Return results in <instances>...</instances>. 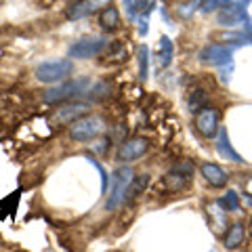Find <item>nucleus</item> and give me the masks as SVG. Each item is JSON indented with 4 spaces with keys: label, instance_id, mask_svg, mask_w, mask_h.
I'll return each mask as SVG.
<instances>
[{
    "label": "nucleus",
    "instance_id": "1",
    "mask_svg": "<svg viewBox=\"0 0 252 252\" xmlns=\"http://www.w3.org/2000/svg\"><path fill=\"white\" fill-rule=\"evenodd\" d=\"M193 179V164L191 162H181L175 164L166 175L162 177V181L158 183V193H179L183 189L189 187Z\"/></svg>",
    "mask_w": 252,
    "mask_h": 252
},
{
    "label": "nucleus",
    "instance_id": "2",
    "mask_svg": "<svg viewBox=\"0 0 252 252\" xmlns=\"http://www.w3.org/2000/svg\"><path fill=\"white\" fill-rule=\"evenodd\" d=\"M132 170L128 166H120L118 170H114L112 175V187H109V198L105 202V210H116L120 204H124L126 200V191L132 183Z\"/></svg>",
    "mask_w": 252,
    "mask_h": 252
},
{
    "label": "nucleus",
    "instance_id": "3",
    "mask_svg": "<svg viewBox=\"0 0 252 252\" xmlns=\"http://www.w3.org/2000/svg\"><path fill=\"white\" fill-rule=\"evenodd\" d=\"M91 86V80L89 78H78V80H67L55 89L46 91L42 94V101L44 103H65V101L78 97V94L86 93V89Z\"/></svg>",
    "mask_w": 252,
    "mask_h": 252
},
{
    "label": "nucleus",
    "instance_id": "4",
    "mask_svg": "<svg viewBox=\"0 0 252 252\" xmlns=\"http://www.w3.org/2000/svg\"><path fill=\"white\" fill-rule=\"evenodd\" d=\"M72 59H51L44 61L36 67V78L44 84H53V82H61L72 74Z\"/></svg>",
    "mask_w": 252,
    "mask_h": 252
},
{
    "label": "nucleus",
    "instance_id": "5",
    "mask_svg": "<svg viewBox=\"0 0 252 252\" xmlns=\"http://www.w3.org/2000/svg\"><path fill=\"white\" fill-rule=\"evenodd\" d=\"M103 128H105V122L99 116H84L69 126V137L74 141H80V143H86V141H93L94 137H99Z\"/></svg>",
    "mask_w": 252,
    "mask_h": 252
},
{
    "label": "nucleus",
    "instance_id": "6",
    "mask_svg": "<svg viewBox=\"0 0 252 252\" xmlns=\"http://www.w3.org/2000/svg\"><path fill=\"white\" fill-rule=\"evenodd\" d=\"M252 0H227L220 9L217 21L220 26H246L248 19V4Z\"/></svg>",
    "mask_w": 252,
    "mask_h": 252
},
{
    "label": "nucleus",
    "instance_id": "7",
    "mask_svg": "<svg viewBox=\"0 0 252 252\" xmlns=\"http://www.w3.org/2000/svg\"><path fill=\"white\" fill-rule=\"evenodd\" d=\"M107 46V42L103 38H80V40H76L72 46H69V59H91V57H97V55L103 51Z\"/></svg>",
    "mask_w": 252,
    "mask_h": 252
},
{
    "label": "nucleus",
    "instance_id": "8",
    "mask_svg": "<svg viewBox=\"0 0 252 252\" xmlns=\"http://www.w3.org/2000/svg\"><path fill=\"white\" fill-rule=\"evenodd\" d=\"M195 130L200 132L204 139H215L219 135L220 126H219V112L215 107H202L198 114H195Z\"/></svg>",
    "mask_w": 252,
    "mask_h": 252
},
{
    "label": "nucleus",
    "instance_id": "9",
    "mask_svg": "<svg viewBox=\"0 0 252 252\" xmlns=\"http://www.w3.org/2000/svg\"><path fill=\"white\" fill-rule=\"evenodd\" d=\"M198 59L202 63H208V65H227L233 59V49L225 44H208L200 51Z\"/></svg>",
    "mask_w": 252,
    "mask_h": 252
},
{
    "label": "nucleus",
    "instance_id": "10",
    "mask_svg": "<svg viewBox=\"0 0 252 252\" xmlns=\"http://www.w3.org/2000/svg\"><path fill=\"white\" fill-rule=\"evenodd\" d=\"M147 147H149V143H147V139H143V137L128 139V141H124V143L120 145V149H118L116 160L122 162V164L124 162H135L147 152Z\"/></svg>",
    "mask_w": 252,
    "mask_h": 252
},
{
    "label": "nucleus",
    "instance_id": "11",
    "mask_svg": "<svg viewBox=\"0 0 252 252\" xmlns=\"http://www.w3.org/2000/svg\"><path fill=\"white\" fill-rule=\"evenodd\" d=\"M200 175L204 177V181L210 185V187H225L227 185V181H229V177H227V172L219 166V164L215 162H204L202 166H200Z\"/></svg>",
    "mask_w": 252,
    "mask_h": 252
},
{
    "label": "nucleus",
    "instance_id": "12",
    "mask_svg": "<svg viewBox=\"0 0 252 252\" xmlns=\"http://www.w3.org/2000/svg\"><path fill=\"white\" fill-rule=\"evenodd\" d=\"M86 112H89V105L86 103H69L65 107H59V112L55 114V120H57L59 124H69L72 126L74 122L80 120V118H84Z\"/></svg>",
    "mask_w": 252,
    "mask_h": 252
},
{
    "label": "nucleus",
    "instance_id": "13",
    "mask_svg": "<svg viewBox=\"0 0 252 252\" xmlns=\"http://www.w3.org/2000/svg\"><path fill=\"white\" fill-rule=\"evenodd\" d=\"M217 152H219L220 158H225V160L244 162V160H242V156L233 149L231 141H229V135H227V128H223V126H220V130H219V135H217Z\"/></svg>",
    "mask_w": 252,
    "mask_h": 252
},
{
    "label": "nucleus",
    "instance_id": "14",
    "mask_svg": "<svg viewBox=\"0 0 252 252\" xmlns=\"http://www.w3.org/2000/svg\"><path fill=\"white\" fill-rule=\"evenodd\" d=\"M208 217H210V227L217 235H220L227 229V210L220 206V202L208 204Z\"/></svg>",
    "mask_w": 252,
    "mask_h": 252
},
{
    "label": "nucleus",
    "instance_id": "15",
    "mask_svg": "<svg viewBox=\"0 0 252 252\" xmlns=\"http://www.w3.org/2000/svg\"><path fill=\"white\" fill-rule=\"evenodd\" d=\"M244 240H246V229H244V223H233L229 229L223 233V246L227 250H235L240 248Z\"/></svg>",
    "mask_w": 252,
    "mask_h": 252
},
{
    "label": "nucleus",
    "instance_id": "16",
    "mask_svg": "<svg viewBox=\"0 0 252 252\" xmlns=\"http://www.w3.org/2000/svg\"><path fill=\"white\" fill-rule=\"evenodd\" d=\"M99 26L105 32H116L120 28V13H118L116 6L105 4L103 9L99 11Z\"/></svg>",
    "mask_w": 252,
    "mask_h": 252
},
{
    "label": "nucleus",
    "instance_id": "17",
    "mask_svg": "<svg viewBox=\"0 0 252 252\" xmlns=\"http://www.w3.org/2000/svg\"><path fill=\"white\" fill-rule=\"evenodd\" d=\"M97 9H103V6H101V0H82V2H76L72 9L67 11V17L69 19H82L86 15L94 13Z\"/></svg>",
    "mask_w": 252,
    "mask_h": 252
},
{
    "label": "nucleus",
    "instance_id": "18",
    "mask_svg": "<svg viewBox=\"0 0 252 252\" xmlns=\"http://www.w3.org/2000/svg\"><path fill=\"white\" fill-rule=\"evenodd\" d=\"M172 55H175V44L170 42L168 36H162L160 38V44H158V65L162 69L170 65L172 61Z\"/></svg>",
    "mask_w": 252,
    "mask_h": 252
},
{
    "label": "nucleus",
    "instance_id": "19",
    "mask_svg": "<svg viewBox=\"0 0 252 252\" xmlns=\"http://www.w3.org/2000/svg\"><path fill=\"white\" fill-rule=\"evenodd\" d=\"M149 185V175H137L135 179H132V183L128 187V191H126V204H132L135 200H139V195L145 191Z\"/></svg>",
    "mask_w": 252,
    "mask_h": 252
},
{
    "label": "nucleus",
    "instance_id": "20",
    "mask_svg": "<svg viewBox=\"0 0 252 252\" xmlns=\"http://www.w3.org/2000/svg\"><path fill=\"white\" fill-rule=\"evenodd\" d=\"M206 101H208L206 91L195 89V91H191V94H189V109H191L193 114H198L202 107H206Z\"/></svg>",
    "mask_w": 252,
    "mask_h": 252
},
{
    "label": "nucleus",
    "instance_id": "21",
    "mask_svg": "<svg viewBox=\"0 0 252 252\" xmlns=\"http://www.w3.org/2000/svg\"><path fill=\"white\" fill-rule=\"evenodd\" d=\"M220 40H225V42H233V44H252V34L250 32H229V34H220L219 36Z\"/></svg>",
    "mask_w": 252,
    "mask_h": 252
},
{
    "label": "nucleus",
    "instance_id": "22",
    "mask_svg": "<svg viewBox=\"0 0 252 252\" xmlns=\"http://www.w3.org/2000/svg\"><path fill=\"white\" fill-rule=\"evenodd\" d=\"M219 202H220V206H223L227 212L240 210V198H238V193H235V191H231V189H229V191H227Z\"/></svg>",
    "mask_w": 252,
    "mask_h": 252
},
{
    "label": "nucleus",
    "instance_id": "23",
    "mask_svg": "<svg viewBox=\"0 0 252 252\" xmlns=\"http://www.w3.org/2000/svg\"><path fill=\"white\" fill-rule=\"evenodd\" d=\"M147 59H149V49L143 44L139 51V78L141 80H147Z\"/></svg>",
    "mask_w": 252,
    "mask_h": 252
},
{
    "label": "nucleus",
    "instance_id": "24",
    "mask_svg": "<svg viewBox=\"0 0 252 252\" xmlns=\"http://www.w3.org/2000/svg\"><path fill=\"white\" fill-rule=\"evenodd\" d=\"M227 0H200V11L202 13H210V11H217L220 4H225Z\"/></svg>",
    "mask_w": 252,
    "mask_h": 252
},
{
    "label": "nucleus",
    "instance_id": "25",
    "mask_svg": "<svg viewBox=\"0 0 252 252\" xmlns=\"http://www.w3.org/2000/svg\"><path fill=\"white\" fill-rule=\"evenodd\" d=\"M132 6H135V13H141L147 6V0H132Z\"/></svg>",
    "mask_w": 252,
    "mask_h": 252
},
{
    "label": "nucleus",
    "instance_id": "26",
    "mask_svg": "<svg viewBox=\"0 0 252 252\" xmlns=\"http://www.w3.org/2000/svg\"><path fill=\"white\" fill-rule=\"evenodd\" d=\"M78 2H82V0H78Z\"/></svg>",
    "mask_w": 252,
    "mask_h": 252
}]
</instances>
